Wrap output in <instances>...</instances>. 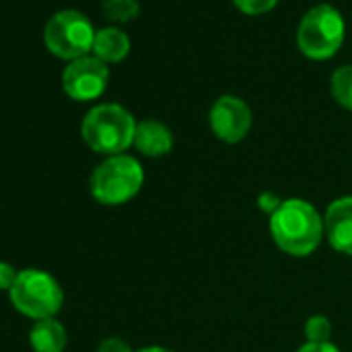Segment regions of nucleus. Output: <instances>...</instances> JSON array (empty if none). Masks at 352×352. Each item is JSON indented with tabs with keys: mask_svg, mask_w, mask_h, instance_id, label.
Listing matches in <instances>:
<instances>
[{
	"mask_svg": "<svg viewBox=\"0 0 352 352\" xmlns=\"http://www.w3.org/2000/svg\"><path fill=\"white\" fill-rule=\"evenodd\" d=\"M329 87H331V96L333 100L352 112V65H344L340 69H336L331 73V81H329Z\"/></svg>",
	"mask_w": 352,
	"mask_h": 352,
	"instance_id": "13",
	"label": "nucleus"
},
{
	"mask_svg": "<svg viewBox=\"0 0 352 352\" xmlns=\"http://www.w3.org/2000/svg\"><path fill=\"white\" fill-rule=\"evenodd\" d=\"M135 131L137 122L133 114L118 104H100L81 122V135L87 147L108 157L124 153L135 143Z\"/></svg>",
	"mask_w": 352,
	"mask_h": 352,
	"instance_id": "2",
	"label": "nucleus"
},
{
	"mask_svg": "<svg viewBox=\"0 0 352 352\" xmlns=\"http://www.w3.org/2000/svg\"><path fill=\"white\" fill-rule=\"evenodd\" d=\"M296 352H340V348L336 344H331V342H325V344H311V342H307Z\"/></svg>",
	"mask_w": 352,
	"mask_h": 352,
	"instance_id": "20",
	"label": "nucleus"
},
{
	"mask_svg": "<svg viewBox=\"0 0 352 352\" xmlns=\"http://www.w3.org/2000/svg\"><path fill=\"white\" fill-rule=\"evenodd\" d=\"M9 296L19 313L36 321L54 317L65 300V292L56 278L34 267L19 272L13 288L9 290Z\"/></svg>",
	"mask_w": 352,
	"mask_h": 352,
	"instance_id": "5",
	"label": "nucleus"
},
{
	"mask_svg": "<svg viewBox=\"0 0 352 352\" xmlns=\"http://www.w3.org/2000/svg\"><path fill=\"white\" fill-rule=\"evenodd\" d=\"M94 56L100 58L106 65H114V63H122L129 56L131 50V40L129 36L118 30V28H104L100 32H96L94 38Z\"/></svg>",
	"mask_w": 352,
	"mask_h": 352,
	"instance_id": "11",
	"label": "nucleus"
},
{
	"mask_svg": "<svg viewBox=\"0 0 352 352\" xmlns=\"http://www.w3.org/2000/svg\"><path fill=\"white\" fill-rule=\"evenodd\" d=\"M280 206H282V199H278V197L272 195V193H263V195L259 197V208H261L263 212H267L270 216H272Z\"/></svg>",
	"mask_w": 352,
	"mask_h": 352,
	"instance_id": "19",
	"label": "nucleus"
},
{
	"mask_svg": "<svg viewBox=\"0 0 352 352\" xmlns=\"http://www.w3.org/2000/svg\"><path fill=\"white\" fill-rule=\"evenodd\" d=\"M232 3L245 15H265L278 5V0H232Z\"/></svg>",
	"mask_w": 352,
	"mask_h": 352,
	"instance_id": "16",
	"label": "nucleus"
},
{
	"mask_svg": "<svg viewBox=\"0 0 352 352\" xmlns=\"http://www.w3.org/2000/svg\"><path fill=\"white\" fill-rule=\"evenodd\" d=\"M94 38L96 32L91 21L75 9L58 11L44 28L46 48L65 60L87 56V52L94 48Z\"/></svg>",
	"mask_w": 352,
	"mask_h": 352,
	"instance_id": "6",
	"label": "nucleus"
},
{
	"mask_svg": "<svg viewBox=\"0 0 352 352\" xmlns=\"http://www.w3.org/2000/svg\"><path fill=\"white\" fill-rule=\"evenodd\" d=\"M102 11L106 19L116 23H126L139 15L141 7L139 0H102Z\"/></svg>",
	"mask_w": 352,
	"mask_h": 352,
	"instance_id": "14",
	"label": "nucleus"
},
{
	"mask_svg": "<svg viewBox=\"0 0 352 352\" xmlns=\"http://www.w3.org/2000/svg\"><path fill=\"white\" fill-rule=\"evenodd\" d=\"M325 239L333 251L352 255V195L340 197L329 204L323 216Z\"/></svg>",
	"mask_w": 352,
	"mask_h": 352,
	"instance_id": "9",
	"label": "nucleus"
},
{
	"mask_svg": "<svg viewBox=\"0 0 352 352\" xmlns=\"http://www.w3.org/2000/svg\"><path fill=\"white\" fill-rule=\"evenodd\" d=\"M270 232L274 243L292 257L311 255L325 236L323 218L305 199H284L270 216Z\"/></svg>",
	"mask_w": 352,
	"mask_h": 352,
	"instance_id": "1",
	"label": "nucleus"
},
{
	"mask_svg": "<svg viewBox=\"0 0 352 352\" xmlns=\"http://www.w3.org/2000/svg\"><path fill=\"white\" fill-rule=\"evenodd\" d=\"M133 145L137 147L139 153H143L147 157H162L172 151L174 135L168 129V124H164L162 120L145 118V120L137 122Z\"/></svg>",
	"mask_w": 352,
	"mask_h": 352,
	"instance_id": "10",
	"label": "nucleus"
},
{
	"mask_svg": "<svg viewBox=\"0 0 352 352\" xmlns=\"http://www.w3.org/2000/svg\"><path fill=\"white\" fill-rule=\"evenodd\" d=\"M17 276H19V272L11 263L0 261V290H11Z\"/></svg>",
	"mask_w": 352,
	"mask_h": 352,
	"instance_id": "17",
	"label": "nucleus"
},
{
	"mask_svg": "<svg viewBox=\"0 0 352 352\" xmlns=\"http://www.w3.org/2000/svg\"><path fill=\"white\" fill-rule=\"evenodd\" d=\"M30 344L36 352H65L67 329L54 317L36 321L30 333Z\"/></svg>",
	"mask_w": 352,
	"mask_h": 352,
	"instance_id": "12",
	"label": "nucleus"
},
{
	"mask_svg": "<svg viewBox=\"0 0 352 352\" xmlns=\"http://www.w3.org/2000/svg\"><path fill=\"white\" fill-rule=\"evenodd\" d=\"M143 181L145 174L139 160L118 153L96 166L89 179V191L102 206H122L141 191Z\"/></svg>",
	"mask_w": 352,
	"mask_h": 352,
	"instance_id": "3",
	"label": "nucleus"
},
{
	"mask_svg": "<svg viewBox=\"0 0 352 352\" xmlns=\"http://www.w3.org/2000/svg\"><path fill=\"white\" fill-rule=\"evenodd\" d=\"M135 352H174L170 348H164V346H145L141 350H135Z\"/></svg>",
	"mask_w": 352,
	"mask_h": 352,
	"instance_id": "21",
	"label": "nucleus"
},
{
	"mask_svg": "<svg viewBox=\"0 0 352 352\" xmlns=\"http://www.w3.org/2000/svg\"><path fill=\"white\" fill-rule=\"evenodd\" d=\"M108 79L110 71L106 63L96 56H83L67 65L63 73V87L71 100L91 102L106 91Z\"/></svg>",
	"mask_w": 352,
	"mask_h": 352,
	"instance_id": "7",
	"label": "nucleus"
},
{
	"mask_svg": "<svg viewBox=\"0 0 352 352\" xmlns=\"http://www.w3.org/2000/svg\"><path fill=\"white\" fill-rule=\"evenodd\" d=\"M210 126L220 141L232 145L249 135L253 126V112L245 100L236 96H222L210 110Z\"/></svg>",
	"mask_w": 352,
	"mask_h": 352,
	"instance_id": "8",
	"label": "nucleus"
},
{
	"mask_svg": "<svg viewBox=\"0 0 352 352\" xmlns=\"http://www.w3.org/2000/svg\"><path fill=\"white\" fill-rule=\"evenodd\" d=\"M346 25L340 11L331 5L311 7L296 30V46L311 60L331 58L344 44Z\"/></svg>",
	"mask_w": 352,
	"mask_h": 352,
	"instance_id": "4",
	"label": "nucleus"
},
{
	"mask_svg": "<svg viewBox=\"0 0 352 352\" xmlns=\"http://www.w3.org/2000/svg\"><path fill=\"white\" fill-rule=\"evenodd\" d=\"M98 352H133V350H131V346H129L124 340H120V338H106V340L100 344Z\"/></svg>",
	"mask_w": 352,
	"mask_h": 352,
	"instance_id": "18",
	"label": "nucleus"
},
{
	"mask_svg": "<svg viewBox=\"0 0 352 352\" xmlns=\"http://www.w3.org/2000/svg\"><path fill=\"white\" fill-rule=\"evenodd\" d=\"M305 338L311 344H325L331 338V321L325 315H313L305 323Z\"/></svg>",
	"mask_w": 352,
	"mask_h": 352,
	"instance_id": "15",
	"label": "nucleus"
}]
</instances>
